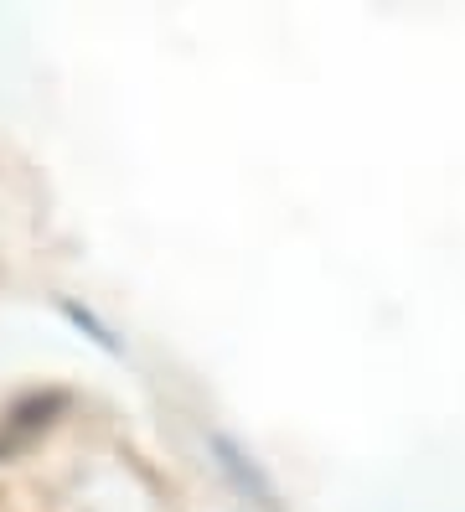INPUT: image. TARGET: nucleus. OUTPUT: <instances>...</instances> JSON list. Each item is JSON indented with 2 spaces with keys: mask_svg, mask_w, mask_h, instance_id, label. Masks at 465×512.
I'll return each mask as SVG.
<instances>
[{
  "mask_svg": "<svg viewBox=\"0 0 465 512\" xmlns=\"http://www.w3.org/2000/svg\"><path fill=\"white\" fill-rule=\"evenodd\" d=\"M207 445H212L217 466H223V471H228V476L238 481V492H243V497H254L259 507H274V487H269V481L259 476V466L248 461V456H243V450H238V445H233L228 435H212Z\"/></svg>",
  "mask_w": 465,
  "mask_h": 512,
  "instance_id": "nucleus-1",
  "label": "nucleus"
}]
</instances>
